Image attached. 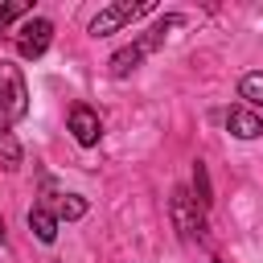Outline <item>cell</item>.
<instances>
[{
	"label": "cell",
	"instance_id": "obj_8",
	"mask_svg": "<svg viewBox=\"0 0 263 263\" xmlns=\"http://www.w3.org/2000/svg\"><path fill=\"white\" fill-rule=\"evenodd\" d=\"M29 230H33L41 242H53V238H58V214H49V205H33V210H29Z\"/></svg>",
	"mask_w": 263,
	"mask_h": 263
},
{
	"label": "cell",
	"instance_id": "obj_6",
	"mask_svg": "<svg viewBox=\"0 0 263 263\" xmlns=\"http://www.w3.org/2000/svg\"><path fill=\"white\" fill-rule=\"evenodd\" d=\"M70 132H74V140H78L82 148H95V144H99V136H103L99 115H95L86 103H74V107H70Z\"/></svg>",
	"mask_w": 263,
	"mask_h": 263
},
{
	"label": "cell",
	"instance_id": "obj_1",
	"mask_svg": "<svg viewBox=\"0 0 263 263\" xmlns=\"http://www.w3.org/2000/svg\"><path fill=\"white\" fill-rule=\"evenodd\" d=\"M181 25H185V16H164L160 25H152V29H148V33L140 37V41L123 45V49H119V53L111 58V74H115V78L132 74V70H136L140 62H144V53H152V49H156V45L164 41V33H168V29H181Z\"/></svg>",
	"mask_w": 263,
	"mask_h": 263
},
{
	"label": "cell",
	"instance_id": "obj_7",
	"mask_svg": "<svg viewBox=\"0 0 263 263\" xmlns=\"http://www.w3.org/2000/svg\"><path fill=\"white\" fill-rule=\"evenodd\" d=\"M226 127H230V136H238V140L263 136V119H259L255 111H247V107H230V111H226Z\"/></svg>",
	"mask_w": 263,
	"mask_h": 263
},
{
	"label": "cell",
	"instance_id": "obj_12",
	"mask_svg": "<svg viewBox=\"0 0 263 263\" xmlns=\"http://www.w3.org/2000/svg\"><path fill=\"white\" fill-rule=\"evenodd\" d=\"M193 193H197L193 201H201V205H210V201H214V197H210V177H205V164H201V160L193 164Z\"/></svg>",
	"mask_w": 263,
	"mask_h": 263
},
{
	"label": "cell",
	"instance_id": "obj_14",
	"mask_svg": "<svg viewBox=\"0 0 263 263\" xmlns=\"http://www.w3.org/2000/svg\"><path fill=\"white\" fill-rule=\"evenodd\" d=\"M0 242H4V218H0Z\"/></svg>",
	"mask_w": 263,
	"mask_h": 263
},
{
	"label": "cell",
	"instance_id": "obj_5",
	"mask_svg": "<svg viewBox=\"0 0 263 263\" xmlns=\"http://www.w3.org/2000/svg\"><path fill=\"white\" fill-rule=\"evenodd\" d=\"M168 210H173V222H177V230H181L185 238H205V222H201L197 201L189 197V189H173Z\"/></svg>",
	"mask_w": 263,
	"mask_h": 263
},
{
	"label": "cell",
	"instance_id": "obj_13",
	"mask_svg": "<svg viewBox=\"0 0 263 263\" xmlns=\"http://www.w3.org/2000/svg\"><path fill=\"white\" fill-rule=\"evenodd\" d=\"M25 12H33V0H12V4H4V8H0V29H8L12 21H21Z\"/></svg>",
	"mask_w": 263,
	"mask_h": 263
},
{
	"label": "cell",
	"instance_id": "obj_9",
	"mask_svg": "<svg viewBox=\"0 0 263 263\" xmlns=\"http://www.w3.org/2000/svg\"><path fill=\"white\" fill-rule=\"evenodd\" d=\"M0 164L12 173V168H21V148H16V140H12V132H0Z\"/></svg>",
	"mask_w": 263,
	"mask_h": 263
},
{
	"label": "cell",
	"instance_id": "obj_11",
	"mask_svg": "<svg viewBox=\"0 0 263 263\" xmlns=\"http://www.w3.org/2000/svg\"><path fill=\"white\" fill-rule=\"evenodd\" d=\"M86 214V201L78 197V193H66L62 201H58V218H66V222H78Z\"/></svg>",
	"mask_w": 263,
	"mask_h": 263
},
{
	"label": "cell",
	"instance_id": "obj_3",
	"mask_svg": "<svg viewBox=\"0 0 263 263\" xmlns=\"http://www.w3.org/2000/svg\"><path fill=\"white\" fill-rule=\"evenodd\" d=\"M152 8H156L152 0H140V4H132V0L107 4V8L90 21V37H111V33H119L123 25H132V21H140V16H148Z\"/></svg>",
	"mask_w": 263,
	"mask_h": 263
},
{
	"label": "cell",
	"instance_id": "obj_4",
	"mask_svg": "<svg viewBox=\"0 0 263 263\" xmlns=\"http://www.w3.org/2000/svg\"><path fill=\"white\" fill-rule=\"evenodd\" d=\"M12 41H16V53L21 58H41L45 49H49V41H53V25L49 21H25L16 33H12Z\"/></svg>",
	"mask_w": 263,
	"mask_h": 263
},
{
	"label": "cell",
	"instance_id": "obj_10",
	"mask_svg": "<svg viewBox=\"0 0 263 263\" xmlns=\"http://www.w3.org/2000/svg\"><path fill=\"white\" fill-rule=\"evenodd\" d=\"M238 95H242L247 103L263 107V74H242V82H238Z\"/></svg>",
	"mask_w": 263,
	"mask_h": 263
},
{
	"label": "cell",
	"instance_id": "obj_2",
	"mask_svg": "<svg viewBox=\"0 0 263 263\" xmlns=\"http://www.w3.org/2000/svg\"><path fill=\"white\" fill-rule=\"evenodd\" d=\"M25 111H29L25 78L12 62H0V132H8L16 119H25Z\"/></svg>",
	"mask_w": 263,
	"mask_h": 263
}]
</instances>
